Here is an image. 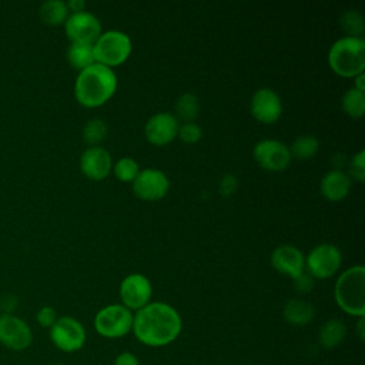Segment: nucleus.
Returning a JSON list of instances; mask_svg holds the SVG:
<instances>
[{"label": "nucleus", "mask_w": 365, "mask_h": 365, "mask_svg": "<svg viewBox=\"0 0 365 365\" xmlns=\"http://www.w3.org/2000/svg\"><path fill=\"white\" fill-rule=\"evenodd\" d=\"M328 63L342 77H356L365 68V41L361 37H341L329 48Z\"/></svg>", "instance_id": "20e7f679"}, {"label": "nucleus", "mask_w": 365, "mask_h": 365, "mask_svg": "<svg viewBox=\"0 0 365 365\" xmlns=\"http://www.w3.org/2000/svg\"><path fill=\"white\" fill-rule=\"evenodd\" d=\"M237 188V180L234 175L231 174H227L222 177V180L220 181V192L224 195V197H228L231 195Z\"/></svg>", "instance_id": "473e14b6"}, {"label": "nucleus", "mask_w": 365, "mask_h": 365, "mask_svg": "<svg viewBox=\"0 0 365 365\" xmlns=\"http://www.w3.org/2000/svg\"><path fill=\"white\" fill-rule=\"evenodd\" d=\"M200 103L197 97L191 93L181 94L175 101V113L178 118L184 120L185 123H192V120L198 115Z\"/></svg>", "instance_id": "393cba45"}, {"label": "nucleus", "mask_w": 365, "mask_h": 365, "mask_svg": "<svg viewBox=\"0 0 365 365\" xmlns=\"http://www.w3.org/2000/svg\"><path fill=\"white\" fill-rule=\"evenodd\" d=\"M67 4V9L71 10L73 13H80V11H84V1L83 0H70Z\"/></svg>", "instance_id": "f704fd0d"}, {"label": "nucleus", "mask_w": 365, "mask_h": 365, "mask_svg": "<svg viewBox=\"0 0 365 365\" xmlns=\"http://www.w3.org/2000/svg\"><path fill=\"white\" fill-rule=\"evenodd\" d=\"M94 60L106 67L118 66L124 63L131 53L130 37L118 30H108L96 40L93 44Z\"/></svg>", "instance_id": "39448f33"}, {"label": "nucleus", "mask_w": 365, "mask_h": 365, "mask_svg": "<svg viewBox=\"0 0 365 365\" xmlns=\"http://www.w3.org/2000/svg\"><path fill=\"white\" fill-rule=\"evenodd\" d=\"M344 111L352 118H361L365 113V93L356 90L355 87L345 91L341 98Z\"/></svg>", "instance_id": "5701e85b"}, {"label": "nucleus", "mask_w": 365, "mask_h": 365, "mask_svg": "<svg viewBox=\"0 0 365 365\" xmlns=\"http://www.w3.org/2000/svg\"><path fill=\"white\" fill-rule=\"evenodd\" d=\"M319 188L327 200L339 201L348 195L351 190V178L342 170H331L322 177Z\"/></svg>", "instance_id": "a211bd4d"}, {"label": "nucleus", "mask_w": 365, "mask_h": 365, "mask_svg": "<svg viewBox=\"0 0 365 365\" xmlns=\"http://www.w3.org/2000/svg\"><path fill=\"white\" fill-rule=\"evenodd\" d=\"M114 365H140V361H138V358H137L135 354L128 352V351H124V352H120V354L115 356Z\"/></svg>", "instance_id": "72a5a7b5"}, {"label": "nucleus", "mask_w": 365, "mask_h": 365, "mask_svg": "<svg viewBox=\"0 0 365 365\" xmlns=\"http://www.w3.org/2000/svg\"><path fill=\"white\" fill-rule=\"evenodd\" d=\"M117 88V77L110 67L94 63L81 70L76 78L74 94L84 107H98L104 104Z\"/></svg>", "instance_id": "f03ea898"}, {"label": "nucleus", "mask_w": 365, "mask_h": 365, "mask_svg": "<svg viewBox=\"0 0 365 365\" xmlns=\"http://www.w3.org/2000/svg\"><path fill=\"white\" fill-rule=\"evenodd\" d=\"M107 135V125L100 118H93L86 123L83 128V138L87 144L96 147V144L101 143Z\"/></svg>", "instance_id": "bb28decb"}, {"label": "nucleus", "mask_w": 365, "mask_h": 365, "mask_svg": "<svg viewBox=\"0 0 365 365\" xmlns=\"http://www.w3.org/2000/svg\"><path fill=\"white\" fill-rule=\"evenodd\" d=\"M80 168L90 180L100 181L111 170V157L103 147H90L80 157Z\"/></svg>", "instance_id": "f3484780"}, {"label": "nucleus", "mask_w": 365, "mask_h": 365, "mask_svg": "<svg viewBox=\"0 0 365 365\" xmlns=\"http://www.w3.org/2000/svg\"><path fill=\"white\" fill-rule=\"evenodd\" d=\"M178 135L184 143L192 144L201 138L202 131H201V127L197 125L195 123H185L178 128Z\"/></svg>", "instance_id": "c756f323"}, {"label": "nucleus", "mask_w": 365, "mask_h": 365, "mask_svg": "<svg viewBox=\"0 0 365 365\" xmlns=\"http://www.w3.org/2000/svg\"><path fill=\"white\" fill-rule=\"evenodd\" d=\"M346 336V325L339 318H331L325 321L318 332V342L325 349H334L339 346Z\"/></svg>", "instance_id": "aec40b11"}, {"label": "nucleus", "mask_w": 365, "mask_h": 365, "mask_svg": "<svg viewBox=\"0 0 365 365\" xmlns=\"http://www.w3.org/2000/svg\"><path fill=\"white\" fill-rule=\"evenodd\" d=\"M294 284H295V289L305 294V292H309L314 287V279L312 277L308 274V272H302L298 278L294 279Z\"/></svg>", "instance_id": "2f4dec72"}, {"label": "nucleus", "mask_w": 365, "mask_h": 365, "mask_svg": "<svg viewBox=\"0 0 365 365\" xmlns=\"http://www.w3.org/2000/svg\"><path fill=\"white\" fill-rule=\"evenodd\" d=\"M254 158L257 164L267 171H282L289 165V148L277 140H261L254 147Z\"/></svg>", "instance_id": "9d476101"}, {"label": "nucleus", "mask_w": 365, "mask_h": 365, "mask_svg": "<svg viewBox=\"0 0 365 365\" xmlns=\"http://www.w3.org/2000/svg\"><path fill=\"white\" fill-rule=\"evenodd\" d=\"M178 121L170 113H157L148 118L144 127L145 138L154 145H165L178 135Z\"/></svg>", "instance_id": "2eb2a0df"}, {"label": "nucleus", "mask_w": 365, "mask_h": 365, "mask_svg": "<svg viewBox=\"0 0 365 365\" xmlns=\"http://www.w3.org/2000/svg\"><path fill=\"white\" fill-rule=\"evenodd\" d=\"M134 314L123 304H111L101 308L94 317V328L98 335L114 339L131 332Z\"/></svg>", "instance_id": "423d86ee"}, {"label": "nucleus", "mask_w": 365, "mask_h": 365, "mask_svg": "<svg viewBox=\"0 0 365 365\" xmlns=\"http://www.w3.org/2000/svg\"><path fill=\"white\" fill-rule=\"evenodd\" d=\"M57 318H58L57 312L53 307H43L36 314V319H37L38 325L43 328H48V329L54 325Z\"/></svg>", "instance_id": "7c9ffc66"}, {"label": "nucleus", "mask_w": 365, "mask_h": 365, "mask_svg": "<svg viewBox=\"0 0 365 365\" xmlns=\"http://www.w3.org/2000/svg\"><path fill=\"white\" fill-rule=\"evenodd\" d=\"M356 80H355V88L356 90H359V91H364L365 90V86H364V80H365V76H364V73L362 74H359V76H356L355 77Z\"/></svg>", "instance_id": "e433bc0d"}, {"label": "nucleus", "mask_w": 365, "mask_h": 365, "mask_svg": "<svg viewBox=\"0 0 365 365\" xmlns=\"http://www.w3.org/2000/svg\"><path fill=\"white\" fill-rule=\"evenodd\" d=\"M38 16L47 26H60L66 23L68 17V9L67 4L61 0H48L40 6Z\"/></svg>", "instance_id": "412c9836"}, {"label": "nucleus", "mask_w": 365, "mask_h": 365, "mask_svg": "<svg viewBox=\"0 0 365 365\" xmlns=\"http://www.w3.org/2000/svg\"><path fill=\"white\" fill-rule=\"evenodd\" d=\"M348 170H349V175L362 182L365 180V151L361 150L356 155L352 157L349 165H348ZM348 175V177H349Z\"/></svg>", "instance_id": "c85d7f7f"}, {"label": "nucleus", "mask_w": 365, "mask_h": 365, "mask_svg": "<svg viewBox=\"0 0 365 365\" xmlns=\"http://www.w3.org/2000/svg\"><path fill=\"white\" fill-rule=\"evenodd\" d=\"M288 148H289L291 157H295L298 160H309L317 154L319 148V141L317 140V137L311 134H305V135H299Z\"/></svg>", "instance_id": "b1692460"}, {"label": "nucleus", "mask_w": 365, "mask_h": 365, "mask_svg": "<svg viewBox=\"0 0 365 365\" xmlns=\"http://www.w3.org/2000/svg\"><path fill=\"white\" fill-rule=\"evenodd\" d=\"M182 329L180 314L165 302H150L134 314L133 334L144 345L158 348L175 341Z\"/></svg>", "instance_id": "f257e3e1"}, {"label": "nucleus", "mask_w": 365, "mask_h": 365, "mask_svg": "<svg viewBox=\"0 0 365 365\" xmlns=\"http://www.w3.org/2000/svg\"><path fill=\"white\" fill-rule=\"evenodd\" d=\"M151 294V282L143 274H130L120 284L121 302L130 311H138L150 304Z\"/></svg>", "instance_id": "9b49d317"}, {"label": "nucleus", "mask_w": 365, "mask_h": 365, "mask_svg": "<svg viewBox=\"0 0 365 365\" xmlns=\"http://www.w3.org/2000/svg\"><path fill=\"white\" fill-rule=\"evenodd\" d=\"M64 30L71 43L94 44L101 34V24L96 16L87 11L71 13L66 23Z\"/></svg>", "instance_id": "f8f14e48"}, {"label": "nucleus", "mask_w": 365, "mask_h": 365, "mask_svg": "<svg viewBox=\"0 0 365 365\" xmlns=\"http://www.w3.org/2000/svg\"><path fill=\"white\" fill-rule=\"evenodd\" d=\"M338 307L354 317L365 315V268L362 265L344 271L335 282Z\"/></svg>", "instance_id": "7ed1b4c3"}, {"label": "nucleus", "mask_w": 365, "mask_h": 365, "mask_svg": "<svg viewBox=\"0 0 365 365\" xmlns=\"http://www.w3.org/2000/svg\"><path fill=\"white\" fill-rule=\"evenodd\" d=\"M86 338L87 334L83 324L74 317H58L50 328V339L53 345L66 354L80 351L86 344Z\"/></svg>", "instance_id": "0eeeda50"}, {"label": "nucleus", "mask_w": 365, "mask_h": 365, "mask_svg": "<svg viewBox=\"0 0 365 365\" xmlns=\"http://www.w3.org/2000/svg\"><path fill=\"white\" fill-rule=\"evenodd\" d=\"M342 30L348 34V37H359L364 31V19L356 10H346L339 20Z\"/></svg>", "instance_id": "a878e982"}, {"label": "nucleus", "mask_w": 365, "mask_h": 365, "mask_svg": "<svg viewBox=\"0 0 365 365\" xmlns=\"http://www.w3.org/2000/svg\"><path fill=\"white\" fill-rule=\"evenodd\" d=\"M138 173H140L138 164L131 157H123L114 165L115 177L124 182H133Z\"/></svg>", "instance_id": "cd10ccee"}, {"label": "nucleus", "mask_w": 365, "mask_h": 365, "mask_svg": "<svg viewBox=\"0 0 365 365\" xmlns=\"http://www.w3.org/2000/svg\"><path fill=\"white\" fill-rule=\"evenodd\" d=\"M284 319L295 327H304L309 324L315 317V309L311 302L301 298H291L285 302L282 309Z\"/></svg>", "instance_id": "6ab92c4d"}, {"label": "nucleus", "mask_w": 365, "mask_h": 365, "mask_svg": "<svg viewBox=\"0 0 365 365\" xmlns=\"http://www.w3.org/2000/svg\"><path fill=\"white\" fill-rule=\"evenodd\" d=\"M51 365H64V364H51Z\"/></svg>", "instance_id": "4c0bfd02"}, {"label": "nucleus", "mask_w": 365, "mask_h": 365, "mask_svg": "<svg viewBox=\"0 0 365 365\" xmlns=\"http://www.w3.org/2000/svg\"><path fill=\"white\" fill-rule=\"evenodd\" d=\"M67 60L71 64V67L77 70H84L96 63L94 53H93V44L87 43H71V46L67 50Z\"/></svg>", "instance_id": "4be33fe9"}, {"label": "nucleus", "mask_w": 365, "mask_h": 365, "mask_svg": "<svg viewBox=\"0 0 365 365\" xmlns=\"http://www.w3.org/2000/svg\"><path fill=\"white\" fill-rule=\"evenodd\" d=\"M170 182L167 175L157 168H145L137 174L133 181L134 194L147 201L163 198L168 191Z\"/></svg>", "instance_id": "ddd939ff"}, {"label": "nucleus", "mask_w": 365, "mask_h": 365, "mask_svg": "<svg viewBox=\"0 0 365 365\" xmlns=\"http://www.w3.org/2000/svg\"><path fill=\"white\" fill-rule=\"evenodd\" d=\"M271 264L278 272L295 279L304 272L305 258L297 247L279 245L271 254Z\"/></svg>", "instance_id": "dca6fc26"}, {"label": "nucleus", "mask_w": 365, "mask_h": 365, "mask_svg": "<svg viewBox=\"0 0 365 365\" xmlns=\"http://www.w3.org/2000/svg\"><path fill=\"white\" fill-rule=\"evenodd\" d=\"M251 114L262 124L275 123L281 113L282 104L278 94L271 88H259L251 98Z\"/></svg>", "instance_id": "4468645a"}, {"label": "nucleus", "mask_w": 365, "mask_h": 365, "mask_svg": "<svg viewBox=\"0 0 365 365\" xmlns=\"http://www.w3.org/2000/svg\"><path fill=\"white\" fill-rule=\"evenodd\" d=\"M356 332H358V336H359V339H362V341H364V338H365V319H364V317L358 318V324H356Z\"/></svg>", "instance_id": "c9c22d12"}, {"label": "nucleus", "mask_w": 365, "mask_h": 365, "mask_svg": "<svg viewBox=\"0 0 365 365\" xmlns=\"http://www.w3.org/2000/svg\"><path fill=\"white\" fill-rule=\"evenodd\" d=\"M33 342V331L29 324L14 314L0 315V344L14 352L30 348Z\"/></svg>", "instance_id": "6e6552de"}, {"label": "nucleus", "mask_w": 365, "mask_h": 365, "mask_svg": "<svg viewBox=\"0 0 365 365\" xmlns=\"http://www.w3.org/2000/svg\"><path fill=\"white\" fill-rule=\"evenodd\" d=\"M341 251L332 244L317 245L307 257L305 265L312 278L325 279L332 277L341 265Z\"/></svg>", "instance_id": "1a4fd4ad"}]
</instances>
